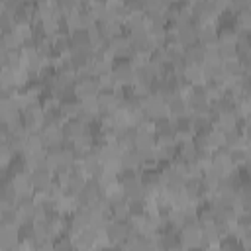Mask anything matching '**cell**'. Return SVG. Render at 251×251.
<instances>
[{"label": "cell", "instance_id": "6da1fadb", "mask_svg": "<svg viewBox=\"0 0 251 251\" xmlns=\"http://www.w3.org/2000/svg\"><path fill=\"white\" fill-rule=\"evenodd\" d=\"M112 75L120 86H129L135 82V67L127 59H116L112 65Z\"/></svg>", "mask_w": 251, "mask_h": 251}, {"label": "cell", "instance_id": "7a4b0ae2", "mask_svg": "<svg viewBox=\"0 0 251 251\" xmlns=\"http://www.w3.org/2000/svg\"><path fill=\"white\" fill-rule=\"evenodd\" d=\"M131 224L129 222H118V220H110V224L106 226V229H104V233H106V237H108V241H110V245H120L129 233H131Z\"/></svg>", "mask_w": 251, "mask_h": 251}, {"label": "cell", "instance_id": "3957f363", "mask_svg": "<svg viewBox=\"0 0 251 251\" xmlns=\"http://www.w3.org/2000/svg\"><path fill=\"white\" fill-rule=\"evenodd\" d=\"M100 92L98 80L92 75H84V76H76L75 80V94L76 98H88V96H96Z\"/></svg>", "mask_w": 251, "mask_h": 251}, {"label": "cell", "instance_id": "277c9868", "mask_svg": "<svg viewBox=\"0 0 251 251\" xmlns=\"http://www.w3.org/2000/svg\"><path fill=\"white\" fill-rule=\"evenodd\" d=\"M20 235H18V226H10V224H0V247L2 249H14L20 243Z\"/></svg>", "mask_w": 251, "mask_h": 251}, {"label": "cell", "instance_id": "5b68a950", "mask_svg": "<svg viewBox=\"0 0 251 251\" xmlns=\"http://www.w3.org/2000/svg\"><path fill=\"white\" fill-rule=\"evenodd\" d=\"M29 182L33 190H47L51 186V171L49 169H31Z\"/></svg>", "mask_w": 251, "mask_h": 251}, {"label": "cell", "instance_id": "8992f818", "mask_svg": "<svg viewBox=\"0 0 251 251\" xmlns=\"http://www.w3.org/2000/svg\"><path fill=\"white\" fill-rule=\"evenodd\" d=\"M61 129H63V137L69 139V141H73L75 137L86 133V124L80 122L78 118H69V120L61 126Z\"/></svg>", "mask_w": 251, "mask_h": 251}, {"label": "cell", "instance_id": "52a82bcc", "mask_svg": "<svg viewBox=\"0 0 251 251\" xmlns=\"http://www.w3.org/2000/svg\"><path fill=\"white\" fill-rule=\"evenodd\" d=\"M198 35V43L202 45H216L218 43V29L212 24H202L196 31Z\"/></svg>", "mask_w": 251, "mask_h": 251}, {"label": "cell", "instance_id": "ba28073f", "mask_svg": "<svg viewBox=\"0 0 251 251\" xmlns=\"http://www.w3.org/2000/svg\"><path fill=\"white\" fill-rule=\"evenodd\" d=\"M110 218L118 220V222H129V208H127V198L110 204Z\"/></svg>", "mask_w": 251, "mask_h": 251}, {"label": "cell", "instance_id": "9c48e42d", "mask_svg": "<svg viewBox=\"0 0 251 251\" xmlns=\"http://www.w3.org/2000/svg\"><path fill=\"white\" fill-rule=\"evenodd\" d=\"M0 43L4 45L6 51H20V47H22V39H20V35L16 33V29L2 31V33H0Z\"/></svg>", "mask_w": 251, "mask_h": 251}, {"label": "cell", "instance_id": "30bf717a", "mask_svg": "<svg viewBox=\"0 0 251 251\" xmlns=\"http://www.w3.org/2000/svg\"><path fill=\"white\" fill-rule=\"evenodd\" d=\"M184 59H186V63H198V65H202V61H204V45L196 41V43L184 47Z\"/></svg>", "mask_w": 251, "mask_h": 251}, {"label": "cell", "instance_id": "8fae6325", "mask_svg": "<svg viewBox=\"0 0 251 251\" xmlns=\"http://www.w3.org/2000/svg\"><path fill=\"white\" fill-rule=\"evenodd\" d=\"M127 208L131 218H139L145 214V200H127Z\"/></svg>", "mask_w": 251, "mask_h": 251}, {"label": "cell", "instance_id": "7c38bea8", "mask_svg": "<svg viewBox=\"0 0 251 251\" xmlns=\"http://www.w3.org/2000/svg\"><path fill=\"white\" fill-rule=\"evenodd\" d=\"M2 67H4V63H2V59H0V71H2Z\"/></svg>", "mask_w": 251, "mask_h": 251}, {"label": "cell", "instance_id": "4fadbf2b", "mask_svg": "<svg viewBox=\"0 0 251 251\" xmlns=\"http://www.w3.org/2000/svg\"><path fill=\"white\" fill-rule=\"evenodd\" d=\"M2 88H4V84H2V78H0V90H2Z\"/></svg>", "mask_w": 251, "mask_h": 251}]
</instances>
